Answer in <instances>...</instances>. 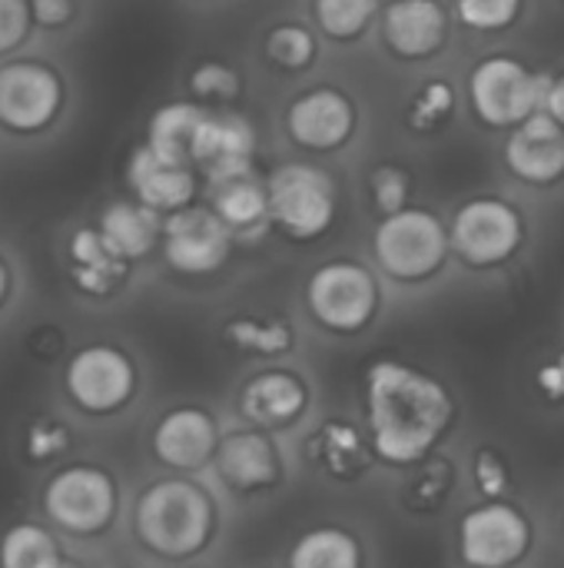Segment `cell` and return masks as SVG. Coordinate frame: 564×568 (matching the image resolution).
I'll return each instance as SVG.
<instances>
[{
  "label": "cell",
  "instance_id": "28",
  "mask_svg": "<svg viewBox=\"0 0 564 568\" xmlns=\"http://www.w3.org/2000/svg\"><path fill=\"white\" fill-rule=\"evenodd\" d=\"M60 552L40 526H13L0 542V568H60Z\"/></svg>",
  "mask_w": 564,
  "mask_h": 568
},
{
  "label": "cell",
  "instance_id": "40",
  "mask_svg": "<svg viewBox=\"0 0 564 568\" xmlns=\"http://www.w3.org/2000/svg\"><path fill=\"white\" fill-rule=\"evenodd\" d=\"M535 389H539L548 403H564V353L548 356V359L535 369Z\"/></svg>",
  "mask_w": 564,
  "mask_h": 568
},
{
  "label": "cell",
  "instance_id": "35",
  "mask_svg": "<svg viewBox=\"0 0 564 568\" xmlns=\"http://www.w3.org/2000/svg\"><path fill=\"white\" fill-rule=\"evenodd\" d=\"M522 0H455V17L472 30H505L515 23Z\"/></svg>",
  "mask_w": 564,
  "mask_h": 568
},
{
  "label": "cell",
  "instance_id": "11",
  "mask_svg": "<svg viewBox=\"0 0 564 568\" xmlns=\"http://www.w3.org/2000/svg\"><path fill=\"white\" fill-rule=\"evenodd\" d=\"M47 516L80 536L100 532L116 509V489L113 479L103 469L93 466H70L57 473L43 493Z\"/></svg>",
  "mask_w": 564,
  "mask_h": 568
},
{
  "label": "cell",
  "instance_id": "24",
  "mask_svg": "<svg viewBox=\"0 0 564 568\" xmlns=\"http://www.w3.org/2000/svg\"><path fill=\"white\" fill-rule=\"evenodd\" d=\"M206 113H209L206 106L189 103V100H176V103L160 106V110L150 116L146 146L156 150V153L166 156V160L193 163V143H196V133H199Z\"/></svg>",
  "mask_w": 564,
  "mask_h": 568
},
{
  "label": "cell",
  "instance_id": "43",
  "mask_svg": "<svg viewBox=\"0 0 564 568\" xmlns=\"http://www.w3.org/2000/svg\"><path fill=\"white\" fill-rule=\"evenodd\" d=\"M60 568H80V566H76V562H66V559H63V562H60Z\"/></svg>",
  "mask_w": 564,
  "mask_h": 568
},
{
  "label": "cell",
  "instance_id": "21",
  "mask_svg": "<svg viewBox=\"0 0 564 568\" xmlns=\"http://www.w3.org/2000/svg\"><path fill=\"white\" fill-rule=\"evenodd\" d=\"M66 256H70V276L76 290L90 296L113 293L126 280V270H130V260H123L96 226H80L66 243Z\"/></svg>",
  "mask_w": 564,
  "mask_h": 568
},
{
  "label": "cell",
  "instance_id": "31",
  "mask_svg": "<svg viewBox=\"0 0 564 568\" xmlns=\"http://www.w3.org/2000/svg\"><path fill=\"white\" fill-rule=\"evenodd\" d=\"M316 33L302 23H279L266 37V57L283 70H306L316 60Z\"/></svg>",
  "mask_w": 564,
  "mask_h": 568
},
{
  "label": "cell",
  "instance_id": "20",
  "mask_svg": "<svg viewBox=\"0 0 564 568\" xmlns=\"http://www.w3.org/2000/svg\"><path fill=\"white\" fill-rule=\"evenodd\" d=\"M309 393L306 383L296 373L286 369H269L253 376L243 393H239V409L249 423L276 429V426H289L306 413Z\"/></svg>",
  "mask_w": 564,
  "mask_h": 568
},
{
  "label": "cell",
  "instance_id": "12",
  "mask_svg": "<svg viewBox=\"0 0 564 568\" xmlns=\"http://www.w3.org/2000/svg\"><path fill=\"white\" fill-rule=\"evenodd\" d=\"M136 386L133 363L116 346H83L66 366V393L86 413L120 409Z\"/></svg>",
  "mask_w": 564,
  "mask_h": 568
},
{
  "label": "cell",
  "instance_id": "7",
  "mask_svg": "<svg viewBox=\"0 0 564 568\" xmlns=\"http://www.w3.org/2000/svg\"><path fill=\"white\" fill-rule=\"evenodd\" d=\"M66 83L43 60H7L0 67V130L33 136L63 113Z\"/></svg>",
  "mask_w": 564,
  "mask_h": 568
},
{
  "label": "cell",
  "instance_id": "38",
  "mask_svg": "<svg viewBox=\"0 0 564 568\" xmlns=\"http://www.w3.org/2000/svg\"><path fill=\"white\" fill-rule=\"evenodd\" d=\"M63 446H66V429H63L60 423H50V419L37 423V426L30 429V436H27V453H30V459H50V456H57Z\"/></svg>",
  "mask_w": 564,
  "mask_h": 568
},
{
  "label": "cell",
  "instance_id": "18",
  "mask_svg": "<svg viewBox=\"0 0 564 568\" xmlns=\"http://www.w3.org/2000/svg\"><path fill=\"white\" fill-rule=\"evenodd\" d=\"M449 33L439 0H392L382 10V40L402 60L432 57Z\"/></svg>",
  "mask_w": 564,
  "mask_h": 568
},
{
  "label": "cell",
  "instance_id": "3",
  "mask_svg": "<svg viewBox=\"0 0 564 568\" xmlns=\"http://www.w3.org/2000/svg\"><path fill=\"white\" fill-rule=\"evenodd\" d=\"M269 216L296 243L322 236L336 220V183L326 170L312 163H283L273 170L269 183Z\"/></svg>",
  "mask_w": 564,
  "mask_h": 568
},
{
  "label": "cell",
  "instance_id": "9",
  "mask_svg": "<svg viewBox=\"0 0 564 568\" xmlns=\"http://www.w3.org/2000/svg\"><path fill=\"white\" fill-rule=\"evenodd\" d=\"M532 549L529 519L509 503H485L459 523V556L469 568H512Z\"/></svg>",
  "mask_w": 564,
  "mask_h": 568
},
{
  "label": "cell",
  "instance_id": "14",
  "mask_svg": "<svg viewBox=\"0 0 564 568\" xmlns=\"http://www.w3.org/2000/svg\"><path fill=\"white\" fill-rule=\"evenodd\" d=\"M253 156H256V130L246 116L229 110L206 113L193 143V166H199L209 176V183L253 173Z\"/></svg>",
  "mask_w": 564,
  "mask_h": 568
},
{
  "label": "cell",
  "instance_id": "42",
  "mask_svg": "<svg viewBox=\"0 0 564 568\" xmlns=\"http://www.w3.org/2000/svg\"><path fill=\"white\" fill-rule=\"evenodd\" d=\"M7 296H10V266L0 260V306H3Z\"/></svg>",
  "mask_w": 564,
  "mask_h": 568
},
{
  "label": "cell",
  "instance_id": "32",
  "mask_svg": "<svg viewBox=\"0 0 564 568\" xmlns=\"http://www.w3.org/2000/svg\"><path fill=\"white\" fill-rule=\"evenodd\" d=\"M189 90L196 97V103H236L243 97V77L219 60H203L189 70Z\"/></svg>",
  "mask_w": 564,
  "mask_h": 568
},
{
  "label": "cell",
  "instance_id": "34",
  "mask_svg": "<svg viewBox=\"0 0 564 568\" xmlns=\"http://www.w3.org/2000/svg\"><path fill=\"white\" fill-rule=\"evenodd\" d=\"M449 489H452V469H449V463H442V459L439 463H425L422 473L412 479V486L406 493V503L416 513H432V509H439L445 503Z\"/></svg>",
  "mask_w": 564,
  "mask_h": 568
},
{
  "label": "cell",
  "instance_id": "39",
  "mask_svg": "<svg viewBox=\"0 0 564 568\" xmlns=\"http://www.w3.org/2000/svg\"><path fill=\"white\" fill-rule=\"evenodd\" d=\"M30 13H33V27L60 30L73 20L76 7H73V0H30Z\"/></svg>",
  "mask_w": 564,
  "mask_h": 568
},
{
  "label": "cell",
  "instance_id": "4",
  "mask_svg": "<svg viewBox=\"0 0 564 568\" xmlns=\"http://www.w3.org/2000/svg\"><path fill=\"white\" fill-rule=\"evenodd\" d=\"M372 250L389 276L402 283H419L439 273V266L452 250V240L435 213L406 206L399 213L382 216L372 236Z\"/></svg>",
  "mask_w": 564,
  "mask_h": 568
},
{
  "label": "cell",
  "instance_id": "5",
  "mask_svg": "<svg viewBox=\"0 0 564 568\" xmlns=\"http://www.w3.org/2000/svg\"><path fill=\"white\" fill-rule=\"evenodd\" d=\"M548 77L532 73L515 57H489L469 73V100L482 123L512 130L545 106Z\"/></svg>",
  "mask_w": 564,
  "mask_h": 568
},
{
  "label": "cell",
  "instance_id": "13",
  "mask_svg": "<svg viewBox=\"0 0 564 568\" xmlns=\"http://www.w3.org/2000/svg\"><path fill=\"white\" fill-rule=\"evenodd\" d=\"M286 126L299 146H306L312 153H329V150H339L352 136L356 106L342 90L316 87L289 103Z\"/></svg>",
  "mask_w": 564,
  "mask_h": 568
},
{
  "label": "cell",
  "instance_id": "16",
  "mask_svg": "<svg viewBox=\"0 0 564 568\" xmlns=\"http://www.w3.org/2000/svg\"><path fill=\"white\" fill-rule=\"evenodd\" d=\"M126 183H130L133 200H140L143 206H150L156 213H166V216L189 206L193 196H196L193 163L166 160L156 150H150L146 143L130 153Z\"/></svg>",
  "mask_w": 564,
  "mask_h": 568
},
{
  "label": "cell",
  "instance_id": "23",
  "mask_svg": "<svg viewBox=\"0 0 564 568\" xmlns=\"http://www.w3.org/2000/svg\"><path fill=\"white\" fill-rule=\"evenodd\" d=\"M213 210L233 230V236L256 240V236H263L273 226V216H269V190L253 173H243V176L213 183Z\"/></svg>",
  "mask_w": 564,
  "mask_h": 568
},
{
  "label": "cell",
  "instance_id": "15",
  "mask_svg": "<svg viewBox=\"0 0 564 568\" xmlns=\"http://www.w3.org/2000/svg\"><path fill=\"white\" fill-rule=\"evenodd\" d=\"M505 163L519 180L532 186L558 183L564 176V126L542 106L512 126L505 140Z\"/></svg>",
  "mask_w": 564,
  "mask_h": 568
},
{
  "label": "cell",
  "instance_id": "8",
  "mask_svg": "<svg viewBox=\"0 0 564 568\" xmlns=\"http://www.w3.org/2000/svg\"><path fill=\"white\" fill-rule=\"evenodd\" d=\"M449 240L462 263L489 270L515 256V250L525 240V223L512 203L499 196H479L459 206Z\"/></svg>",
  "mask_w": 564,
  "mask_h": 568
},
{
  "label": "cell",
  "instance_id": "29",
  "mask_svg": "<svg viewBox=\"0 0 564 568\" xmlns=\"http://www.w3.org/2000/svg\"><path fill=\"white\" fill-rule=\"evenodd\" d=\"M312 13L326 37L356 40L369 30L372 17L379 13V0H316Z\"/></svg>",
  "mask_w": 564,
  "mask_h": 568
},
{
  "label": "cell",
  "instance_id": "6",
  "mask_svg": "<svg viewBox=\"0 0 564 568\" xmlns=\"http://www.w3.org/2000/svg\"><path fill=\"white\" fill-rule=\"evenodd\" d=\"M306 306L319 326L352 336L376 320L379 283L366 266H359L352 260H336V263L319 266L309 276Z\"/></svg>",
  "mask_w": 564,
  "mask_h": 568
},
{
  "label": "cell",
  "instance_id": "17",
  "mask_svg": "<svg viewBox=\"0 0 564 568\" xmlns=\"http://www.w3.org/2000/svg\"><path fill=\"white\" fill-rule=\"evenodd\" d=\"M219 449V433L209 413L183 406L166 413L153 429V453L170 469H199Z\"/></svg>",
  "mask_w": 564,
  "mask_h": 568
},
{
  "label": "cell",
  "instance_id": "30",
  "mask_svg": "<svg viewBox=\"0 0 564 568\" xmlns=\"http://www.w3.org/2000/svg\"><path fill=\"white\" fill-rule=\"evenodd\" d=\"M455 113V90L449 80L435 77L429 80L409 103V113H406V123L409 130L416 133H435L449 123V116Z\"/></svg>",
  "mask_w": 564,
  "mask_h": 568
},
{
  "label": "cell",
  "instance_id": "19",
  "mask_svg": "<svg viewBox=\"0 0 564 568\" xmlns=\"http://www.w3.org/2000/svg\"><path fill=\"white\" fill-rule=\"evenodd\" d=\"M216 469L223 483L236 493H263L279 479L283 459L276 443L259 429H243L219 439Z\"/></svg>",
  "mask_w": 564,
  "mask_h": 568
},
{
  "label": "cell",
  "instance_id": "1",
  "mask_svg": "<svg viewBox=\"0 0 564 568\" xmlns=\"http://www.w3.org/2000/svg\"><path fill=\"white\" fill-rule=\"evenodd\" d=\"M366 419L372 453L392 466H416L452 429L455 403L449 389L399 359H379L366 373Z\"/></svg>",
  "mask_w": 564,
  "mask_h": 568
},
{
  "label": "cell",
  "instance_id": "36",
  "mask_svg": "<svg viewBox=\"0 0 564 568\" xmlns=\"http://www.w3.org/2000/svg\"><path fill=\"white\" fill-rule=\"evenodd\" d=\"M472 473H475V486L485 499H502L512 486V473L495 449H479L472 459Z\"/></svg>",
  "mask_w": 564,
  "mask_h": 568
},
{
  "label": "cell",
  "instance_id": "41",
  "mask_svg": "<svg viewBox=\"0 0 564 568\" xmlns=\"http://www.w3.org/2000/svg\"><path fill=\"white\" fill-rule=\"evenodd\" d=\"M545 110L564 126V73L548 77V90H545Z\"/></svg>",
  "mask_w": 564,
  "mask_h": 568
},
{
  "label": "cell",
  "instance_id": "10",
  "mask_svg": "<svg viewBox=\"0 0 564 568\" xmlns=\"http://www.w3.org/2000/svg\"><path fill=\"white\" fill-rule=\"evenodd\" d=\"M233 250V230L209 206H183L163 220V256L183 276L216 273Z\"/></svg>",
  "mask_w": 564,
  "mask_h": 568
},
{
  "label": "cell",
  "instance_id": "22",
  "mask_svg": "<svg viewBox=\"0 0 564 568\" xmlns=\"http://www.w3.org/2000/svg\"><path fill=\"white\" fill-rule=\"evenodd\" d=\"M96 230L123 260H143L156 243H163V213L143 206L140 200H113L103 206Z\"/></svg>",
  "mask_w": 564,
  "mask_h": 568
},
{
  "label": "cell",
  "instance_id": "2",
  "mask_svg": "<svg viewBox=\"0 0 564 568\" xmlns=\"http://www.w3.org/2000/svg\"><path fill=\"white\" fill-rule=\"evenodd\" d=\"M216 529L209 496L183 479L150 486L136 503V536L146 549L166 559H186L206 549Z\"/></svg>",
  "mask_w": 564,
  "mask_h": 568
},
{
  "label": "cell",
  "instance_id": "25",
  "mask_svg": "<svg viewBox=\"0 0 564 568\" xmlns=\"http://www.w3.org/2000/svg\"><path fill=\"white\" fill-rule=\"evenodd\" d=\"M289 568H362V546L339 526H319L296 539Z\"/></svg>",
  "mask_w": 564,
  "mask_h": 568
},
{
  "label": "cell",
  "instance_id": "37",
  "mask_svg": "<svg viewBox=\"0 0 564 568\" xmlns=\"http://www.w3.org/2000/svg\"><path fill=\"white\" fill-rule=\"evenodd\" d=\"M33 27L30 0H0V57L13 53Z\"/></svg>",
  "mask_w": 564,
  "mask_h": 568
},
{
  "label": "cell",
  "instance_id": "33",
  "mask_svg": "<svg viewBox=\"0 0 564 568\" xmlns=\"http://www.w3.org/2000/svg\"><path fill=\"white\" fill-rule=\"evenodd\" d=\"M369 186H372V203L379 206L382 216L399 213L409 206V193H412V176L409 170L396 166V163H379L369 173Z\"/></svg>",
  "mask_w": 564,
  "mask_h": 568
},
{
  "label": "cell",
  "instance_id": "26",
  "mask_svg": "<svg viewBox=\"0 0 564 568\" xmlns=\"http://www.w3.org/2000/svg\"><path fill=\"white\" fill-rule=\"evenodd\" d=\"M223 339L239 353L276 359V356L293 353L296 329L279 316H236L223 326Z\"/></svg>",
  "mask_w": 564,
  "mask_h": 568
},
{
  "label": "cell",
  "instance_id": "27",
  "mask_svg": "<svg viewBox=\"0 0 564 568\" xmlns=\"http://www.w3.org/2000/svg\"><path fill=\"white\" fill-rule=\"evenodd\" d=\"M316 463L336 479H356L369 463V446L349 423H326L312 439Z\"/></svg>",
  "mask_w": 564,
  "mask_h": 568
}]
</instances>
